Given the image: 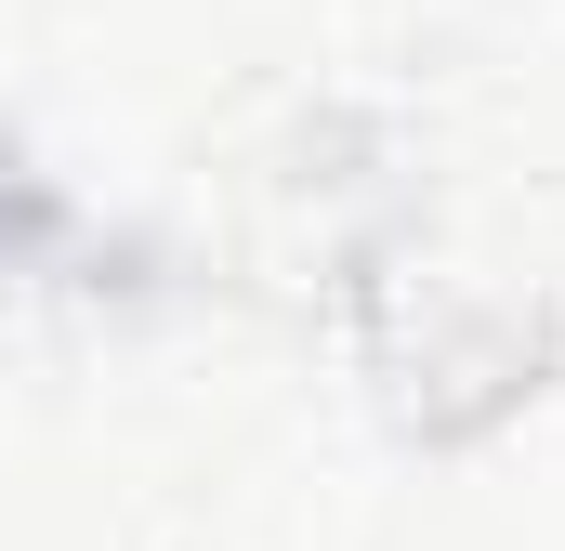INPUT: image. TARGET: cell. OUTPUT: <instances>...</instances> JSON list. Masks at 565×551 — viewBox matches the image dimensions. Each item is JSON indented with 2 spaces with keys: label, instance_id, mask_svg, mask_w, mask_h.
<instances>
[{
  "label": "cell",
  "instance_id": "1",
  "mask_svg": "<svg viewBox=\"0 0 565 551\" xmlns=\"http://www.w3.org/2000/svg\"><path fill=\"white\" fill-rule=\"evenodd\" d=\"M40 237H53V184H40V171L0 144V263H26Z\"/></svg>",
  "mask_w": 565,
  "mask_h": 551
}]
</instances>
